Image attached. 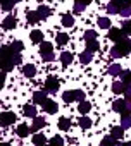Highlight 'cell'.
Segmentation results:
<instances>
[{"label":"cell","instance_id":"cell-35","mask_svg":"<svg viewBox=\"0 0 131 146\" xmlns=\"http://www.w3.org/2000/svg\"><path fill=\"white\" fill-rule=\"evenodd\" d=\"M68 41H69V36L66 35V33H59V35H57V43H59V45H66Z\"/></svg>","mask_w":131,"mask_h":146},{"label":"cell","instance_id":"cell-9","mask_svg":"<svg viewBox=\"0 0 131 146\" xmlns=\"http://www.w3.org/2000/svg\"><path fill=\"white\" fill-rule=\"evenodd\" d=\"M41 107H43V110H45L47 113H55V112L59 110V105H57L53 100H47Z\"/></svg>","mask_w":131,"mask_h":146},{"label":"cell","instance_id":"cell-30","mask_svg":"<svg viewBox=\"0 0 131 146\" xmlns=\"http://www.w3.org/2000/svg\"><path fill=\"white\" fill-rule=\"evenodd\" d=\"M73 24H74V19H73V16H69V14L62 16V26H66V28H71Z\"/></svg>","mask_w":131,"mask_h":146},{"label":"cell","instance_id":"cell-38","mask_svg":"<svg viewBox=\"0 0 131 146\" xmlns=\"http://www.w3.org/2000/svg\"><path fill=\"white\" fill-rule=\"evenodd\" d=\"M14 7V0H2V9L4 11H11Z\"/></svg>","mask_w":131,"mask_h":146},{"label":"cell","instance_id":"cell-8","mask_svg":"<svg viewBox=\"0 0 131 146\" xmlns=\"http://www.w3.org/2000/svg\"><path fill=\"white\" fill-rule=\"evenodd\" d=\"M47 125V120L43 117H35L33 119V125H31V132H38L40 129H43Z\"/></svg>","mask_w":131,"mask_h":146},{"label":"cell","instance_id":"cell-47","mask_svg":"<svg viewBox=\"0 0 131 146\" xmlns=\"http://www.w3.org/2000/svg\"><path fill=\"white\" fill-rule=\"evenodd\" d=\"M80 2H81V4H83V5H88V4H90V2H92V0H80Z\"/></svg>","mask_w":131,"mask_h":146},{"label":"cell","instance_id":"cell-10","mask_svg":"<svg viewBox=\"0 0 131 146\" xmlns=\"http://www.w3.org/2000/svg\"><path fill=\"white\" fill-rule=\"evenodd\" d=\"M47 100H48V98H47V91H36V93H33V103L43 105Z\"/></svg>","mask_w":131,"mask_h":146},{"label":"cell","instance_id":"cell-19","mask_svg":"<svg viewBox=\"0 0 131 146\" xmlns=\"http://www.w3.org/2000/svg\"><path fill=\"white\" fill-rule=\"evenodd\" d=\"M26 19H28V23H29V24H36V23H38L41 17H40V14H38L36 11H31V12H28Z\"/></svg>","mask_w":131,"mask_h":146},{"label":"cell","instance_id":"cell-26","mask_svg":"<svg viewBox=\"0 0 131 146\" xmlns=\"http://www.w3.org/2000/svg\"><path fill=\"white\" fill-rule=\"evenodd\" d=\"M98 48H100V45H98V41H97V40L86 41V50H88V52H92V53H93V52H97Z\"/></svg>","mask_w":131,"mask_h":146},{"label":"cell","instance_id":"cell-16","mask_svg":"<svg viewBox=\"0 0 131 146\" xmlns=\"http://www.w3.org/2000/svg\"><path fill=\"white\" fill-rule=\"evenodd\" d=\"M16 132H17V136H19V137H26V136L31 132V127H28L26 124H21V125H17Z\"/></svg>","mask_w":131,"mask_h":146},{"label":"cell","instance_id":"cell-6","mask_svg":"<svg viewBox=\"0 0 131 146\" xmlns=\"http://www.w3.org/2000/svg\"><path fill=\"white\" fill-rule=\"evenodd\" d=\"M124 35H126V33H124L122 29H119V28H110V29H109V38H110L112 41H116V43L121 41V40H124Z\"/></svg>","mask_w":131,"mask_h":146},{"label":"cell","instance_id":"cell-22","mask_svg":"<svg viewBox=\"0 0 131 146\" xmlns=\"http://www.w3.org/2000/svg\"><path fill=\"white\" fill-rule=\"evenodd\" d=\"M23 112H24L26 117H31V119L36 117V108H35V105H26V107L23 108Z\"/></svg>","mask_w":131,"mask_h":146},{"label":"cell","instance_id":"cell-36","mask_svg":"<svg viewBox=\"0 0 131 146\" xmlns=\"http://www.w3.org/2000/svg\"><path fill=\"white\" fill-rule=\"evenodd\" d=\"M85 7H86V5H83V4L80 2V0H76V2H74V7H73V11H74V14H81V12L85 11Z\"/></svg>","mask_w":131,"mask_h":146},{"label":"cell","instance_id":"cell-14","mask_svg":"<svg viewBox=\"0 0 131 146\" xmlns=\"http://www.w3.org/2000/svg\"><path fill=\"white\" fill-rule=\"evenodd\" d=\"M29 38H31L33 43H43V33L40 29H33L31 35H29Z\"/></svg>","mask_w":131,"mask_h":146},{"label":"cell","instance_id":"cell-33","mask_svg":"<svg viewBox=\"0 0 131 146\" xmlns=\"http://www.w3.org/2000/svg\"><path fill=\"white\" fill-rule=\"evenodd\" d=\"M9 46L12 48V52H14V53H21V50L24 48V45H23L21 41H14V43H11Z\"/></svg>","mask_w":131,"mask_h":146},{"label":"cell","instance_id":"cell-20","mask_svg":"<svg viewBox=\"0 0 131 146\" xmlns=\"http://www.w3.org/2000/svg\"><path fill=\"white\" fill-rule=\"evenodd\" d=\"M69 127H71V120L69 119H66V117L59 119V129L60 131H69Z\"/></svg>","mask_w":131,"mask_h":146},{"label":"cell","instance_id":"cell-28","mask_svg":"<svg viewBox=\"0 0 131 146\" xmlns=\"http://www.w3.org/2000/svg\"><path fill=\"white\" fill-rule=\"evenodd\" d=\"M121 127H124V129L131 127V115H129V113H124V115L121 117Z\"/></svg>","mask_w":131,"mask_h":146},{"label":"cell","instance_id":"cell-3","mask_svg":"<svg viewBox=\"0 0 131 146\" xmlns=\"http://www.w3.org/2000/svg\"><path fill=\"white\" fill-rule=\"evenodd\" d=\"M62 100L66 103H71V102H85V91L81 90H73V91H64Z\"/></svg>","mask_w":131,"mask_h":146},{"label":"cell","instance_id":"cell-34","mask_svg":"<svg viewBox=\"0 0 131 146\" xmlns=\"http://www.w3.org/2000/svg\"><path fill=\"white\" fill-rule=\"evenodd\" d=\"M80 125H81L83 129H88V127L92 125V119H90V117H80Z\"/></svg>","mask_w":131,"mask_h":146},{"label":"cell","instance_id":"cell-1","mask_svg":"<svg viewBox=\"0 0 131 146\" xmlns=\"http://www.w3.org/2000/svg\"><path fill=\"white\" fill-rule=\"evenodd\" d=\"M14 65H16V53L12 52L11 46L4 45L2 46V69H4V72L12 70Z\"/></svg>","mask_w":131,"mask_h":146},{"label":"cell","instance_id":"cell-40","mask_svg":"<svg viewBox=\"0 0 131 146\" xmlns=\"http://www.w3.org/2000/svg\"><path fill=\"white\" fill-rule=\"evenodd\" d=\"M107 12H109V14H119V7L110 2V4L107 5Z\"/></svg>","mask_w":131,"mask_h":146},{"label":"cell","instance_id":"cell-27","mask_svg":"<svg viewBox=\"0 0 131 146\" xmlns=\"http://www.w3.org/2000/svg\"><path fill=\"white\" fill-rule=\"evenodd\" d=\"M90 108H92V105H90V102H80V107H78V112H80V113H88V112H90Z\"/></svg>","mask_w":131,"mask_h":146},{"label":"cell","instance_id":"cell-11","mask_svg":"<svg viewBox=\"0 0 131 146\" xmlns=\"http://www.w3.org/2000/svg\"><path fill=\"white\" fill-rule=\"evenodd\" d=\"M110 136H112L116 141L122 139V137H124V127H121V125H116V127H112V129H110Z\"/></svg>","mask_w":131,"mask_h":146},{"label":"cell","instance_id":"cell-2","mask_svg":"<svg viewBox=\"0 0 131 146\" xmlns=\"http://www.w3.org/2000/svg\"><path fill=\"white\" fill-rule=\"evenodd\" d=\"M131 52V40L129 38H124L121 41H117L112 48H110V55L114 58H119V57H124Z\"/></svg>","mask_w":131,"mask_h":146},{"label":"cell","instance_id":"cell-50","mask_svg":"<svg viewBox=\"0 0 131 146\" xmlns=\"http://www.w3.org/2000/svg\"><path fill=\"white\" fill-rule=\"evenodd\" d=\"M17 2H21V0H14V4H17Z\"/></svg>","mask_w":131,"mask_h":146},{"label":"cell","instance_id":"cell-21","mask_svg":"<svg viewBox=\"0 0 131 146\" xmlns=\"http://www.w3.org/2000/svg\"><path fill=\"white\" fill-rule=\"evenodd\" d=\"M92 58H93V53L92 52H83V53H80V62L81 64H90L92 62Z\"/></svg>","mask_w":131,"mask_h":146},{"label":"cell","instance_id":"cell-17","mask_svg":"<svg viewBox=\"0 0 131 146\" xmlns=\"http://www.w3.org/2000/svg\"><path fill=\"white\" fill-rule=\"evenodd\" d=\"M107 72H109L110 76H121V74H122V69H121L119 64H112V65H109Z\"/></svg>","mask_w":131,"mask_h":146},{"label":"cell","instance_id":"cell-5","mask_svg":"<svg viewBox=\"0 0 131 146\" xmlns=\"http://www.w3.org/2000/svg\"><path fill=\"white\" fill-rule=\"evenodd\" d=\"M112 108H114V112H117V113H121V115L129 113V108H128V105H126V100H116V102L112 103Z\"/></svg>","mask_w":131,"mask_h":146},{"label":"cell","instance_id":"cell-41","mask_svg":"<svg viewBox=\"0 0 131 146\" xmlns=\"http://www.w3.org/2000/svg\"><path fill=\"white\" fill-rule=\"evenodd\" d=\"M50 144H53V146H62V144H64V139H62L60 136H53L52 141H50Z\"/></svg>","mask_w":131,"mask_h":146},{"label":"cell","instance_id":"cell-39","mask_svg":"<svg viewBox=\"0 0 131 146\" xmlns=\"http://www.w3.org/2000/svg\"><path fill=\"white\" fill-rule=\"evenodd\" d=\"M85 40H86V41H92V40H97V33H95L93 29H88V31L85 33Z\"/></svg>","mask_w":131,"mask_h":146},{"label":"cell","instance_id":"cell-32","mask_svg":"<svg viewBox=\"0 0 131 146\" xmlns=\"http://www.w3.org/2000/svg\"><path fill=\"white\" fill-rule=\"evenodd\" d=\"M117 144V141L112 137V136H109V137H104L102 141H100V146H116Z\"/></svg>","mask_w":131,"mask_h":146},{"label":"cell","instance_id":"cell-48","mask_svg":"<svg viewBox=\"0 0 131 146\" xmlns=\"http://www.w3.org/2000/svg\"><path fill=\"white\" fill-rule=\"evenodd\" d=\"M126 105H128V108L131 110V100H126Z\"/></svg>","mask_w":131,"mask_h":146},{"label":"cell","instance_id":"cell-15","mask_svg":"<svg viewBox=\"0 0 131 146\" xmlns=\"http://www.w3.org/2000/svg\"><path fill=\"white\" fill-rule=\"evenodd\" d=\"M112 91H114L116 95H121V93L126 91V84H124L122 81H114V83H112Z\"/></svg>","mask_w":131,"mask_h":146},{"label":"cell","instance_id":"cell-45","mask_svg":"<svg viewBox=\"0 0 131 146\" xmlns=\"http://www.w3.org/2000/svg\"><path fill=\"white\" fill-rule=\"evenodd\" d=\"M124 95H126V100H131V86H126Z\"/></svg>","mask_w":131,"mask_h":146},{"label":"cell","instance_id":"cell-23","mask_svg":"<svg viewBox=\"0 0 131 146\" xmlns=\"http://www.w3.org/2000/svg\"><path fill=\"white\" fill-rule=\"evenodd\" d=\"M33 144L35 146H43V144H47V137L43 134H35L33 136Z\"/></svg>","mask_w":131,"mask_h":146},{"label":"cell","instance_id":"cell-52","mask_svg":"<svg viewBox=\"0 0 131 146\" xmlns=\"http://www.w3.org/2000/svg\"><path fill=\"white\" fill-rule=\"evenodd\" d=\"M128 2H129V4H131V0H128Z\"/></svg>","mask_w":131,"mask_h":146},{"label":"cell","instance_id":"cell-49","mask_svg":"<svg viewBox=\"0 0 131 146\" xmlns=\"http://www.w3.org/2000/svg\"><path fill=\"white\" fill-rule=\"evenodd\" d=\"M2 146H11V144L9 143H2Z\"/></svg>","mask_w":131,"mask_h":146},{"label":"cell","instance_id":"cell-25","mask_svg":"<svg viewBox=\"0 0 131 146\" xmlns=\"http://www.w3.org/2000/svg\"><path fill=\"white\" fill-rule=\"evenodd\" d=\"M36 12H38V14H40V17H41V19H47V17H48V16H50V9H48V7H47V5H40V7H38V11H36Z\"/></svg>","mask_w":131,"mask_h":146},{"label":"cell","instance_id":"cell-12","mask_svg":"<svg viewBox=\"0 0 131 146\" xmlns=\"http://www.w3.org/2000/svg\"><path fill=\"white\" fill-rule=\"evenodd\" d=\"M16 24H17L16 17H14V16H9V17H5V19H4L2 28H4V29H14V28H16Z\"/></svg>","mask_w":131,"mask_h":146},{"label":"cell","instance_id":"cell-37","mask_svg":"<svg viewBox=\"0 0 131 146\" xmlns=\"http://www.w3.org/2000/svg\"><path fill=\"white\" fill-rule=\"evenodd\" d=\"M110 2H112V4H116V5L119 7V11H121L122 7H128V5H131V4L128 2V0H110Z\"/></svg>","mask_w":131,"mask_h":146},{"label":"cell","instance_id":"cell-46","mask_svg":"<svg viewBox=\"0 0 131 146\" xmlns=\"http://www.w3.org/2000/svg\"><path fill=\"white\" fill-rule=\"evenodd\" d=\"M116 146H131V141H128V143H117Z\"/></svg>","mask_w":131,"mask_h":146},{"label":"cell","instance_id":"cell-43","mask_svg":"<svg viewBox=\"0 0 131 146\" xmlns=\"http://www.w3.org/2000/svg\"><path fill=\"white\" fill-rule=\"evenodd\" d=\"M122 31L126 35H131V21H124L122 23Z\"/></svg>","mask_w":131,"mask_h":146},{"label":"cell","instance_id":"cell-24","mask_svg":"<svg viewBox=\"0 0 131 146\" xmlns=\"http://www.w3.org/2000/svg\"><path fill=\"white\" fill-rule=\"evenodd\" d=\"M40 52H41V55L52 53V52H53V48H52V43H47V41H43V43L40 45Z\"/></svg>","mask_w":131,"mask_h":146},{"label":"cell","instance_id":"cell-13","mask_svg":"<svg viewBox=\"0 0 131 146\" xmlns=\"http://www.w3.org/2000/svg\"><path fill=\"white\" fill-rule=\"evenodd\" d=\"M36 74V67L33 65V64H26L24 67H23V76H26V78H33Z\"/></svg>","mask_w":131,"mask_h":146},{"label":"cell","instance_id":"cell-44","mask_svg":"<svg viewBox=\"0 0 131 146\" xmlns=\"http://www.w3.org/2000/svg\"><path fill=\"white\" fill-rule=\"evenodd\" d=\"M41 57H43V60H45V62H53V58H55L53 52H52V53H47V55H41Z\"/></svg>","mask_w":131,"mask_h":146},{"label":"cell","instance_id":"cell-31","mask_svg":"<svg viewBox=\"0 0 131 146\" xmlns=\"http://www.w3.org/2000/svg\"><path fill=\"white\" fill-rule=\"evenodd\" d=\"M98 26L102 29H110V19L109 17H98Z\"/></svg>","mask_w":131,"mask_h":146},{"label":"cell","instance_id":"cell-18","mask_svg":"<svg viewBox=\"0 0 131 146\" xmlns=\"http://www.w3.org/2000/svg\"><path fill=\"white\" fill-rule=\"evenodd\" d=\"M60 62H62L64 67L69 65V64L73 62V53H69V52H62V53H60Z\"/></svg>","mask_w":131,"mask_h":146},{"label":"cell","instance_id":"cell-4","mask_svg":"<svg viewBox=\"0 0 131 146\" xmlns=\"http://www.w3.org/2000/svg\"><path fill=\"white\" fill-rule=\"evenodd\" d=\"M59 90V79L55 76H48L45 81V91L47 93H57Z\"/></svg>","mask_w":131,"mask_h":146},{"label":"cell","instance_id":"cell-51","mask_svg":"<svg viewBox=\"0 0 131 146\" xmlns=\"http://www.w3.org/2000/svg\"><path fill=\"white\" fill-rule=\"evenodd\" d=\"M47 146H53V144H47Z\"/></svg>","mask_w":131,"mask_h":146},{"label":"cell","instance_id":"cell-29","mask_svg":"<svg viewBox=\"0 0 131 146\" xmlns=\"http://www.w3.org/2000/svg\"><path fill=\"white\" fill-rule=\"evenodd\" d=\"M121 81H122L126 86H131V72H129V70H122V74H121Z\"/></svg>","mask_w":131,"mask_h":146},{"label":"cell","instance_id":"cell-42","mask_svg":"<svg viewBox=\"0 0 131 146\" xmlns=\"http://www.w3.org/2000/svg\"><path fill=\"white\" fill-rule=\"evenodd\" d=\"M119 14H121L122 17H129V16H131V7H129V5H128V7H122V9L119 11Z\"/></svg>","mask_w":131,"mask_h":146},{"label":"cell","instance_id":"cell-7","mask_svg":"<svg viewBox=\"0 0 131 146\" xmlns=\"http://www.w3.org/2000/svg\"><path fill=\"white\" fill-rule=\"evenodd\" d=\"M14 122H16V113H12V112H4L2 117H0V124H2L4 127L11 125V124H14Z\"/></svg>","mask_w":131,"mask_h":146}]
</instances>
